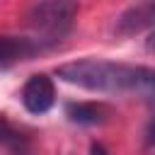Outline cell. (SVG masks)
I'll return each mask as SVG.
<instances>
[{"mask_svg":"<svg viewBox=\"0 0 155 155\" xmlns=\"http://www.w3.org/2000/svg\"><path fill=\"white\" fill-rule=\"evenodd\" d=\"M90 155H109V153H107V148L102 143H92L90 145Z\"/></svg>","mask_w":155,"mask_h":155,"instance_id":"ba28073f","label":"cell"},{"mask_svg":"<svg viewBox=\"0 0 155 155\" xmlns=\"http://www.w3.org/2000/svg\"><path fill=\"white\" fill-rule=\"evenodd\" d=\"M56 75L70 85L92 90V92H143L153 94L155 73L148 65H126L97 58H82L58 65Z\"/></svg>","mask_w":155,"mask_h":155,"instance_id":"6da1fadb","label":"cell"},{"mask_svg":"<svg viewBox=\"0 0 155 155\" xmlns=\"http://www.w3.org/2000/svg\"><path fill=\"white\" fill-rule=\"evenodd\" d=\"M153 12H155L153 0H143L138 5H131L128 10H124L119 15V19H116V34L133 36V34L148 29L153 24Z\"/></svg>","mask_w":155,"mask_h":155,"instance_id":"5b68a950","label":"cell"},{"mask_svg":"<svg viewBox=\"0 0 155 155\" xmlns=\"http://www.w3.org/2000/svg\"><path fill=\"white\" fill-rule=\"evenodd\" d=\"M78 0H39L29 10V27L36 31V39L46 46L58 44L75 22Z\"/></svg>","mask_w":155,"mask_h":155,"instance_id":"7a4b0ae2","label":"cell"},{"mask_svg":"<svg viewBox=\"0 0 155 155\" xmlns=\"http://www.w3.org/2000/svg\"><path fill=\"white\" fill-rule=\"evenodd\" d=\"M65 116L80 126H97L109 119V109L97 102H70L65 107Z\"/></svg>","mask_w":155,"mask_h":155,"instance_id":"8992f818","label":"cell"},{"mask_svg":"<svg viewBox=\"0 0 155 155\" xmlns=\"http://www.w3.org/2000/svg\"><path fill=\"white\" fill-rule=\"evenodd\" d=\"M0 140H19V136L12 131V126L0 116Z\"/></svg>","mask_w":155,"mask_h":155,"instance_id":"52a82bcc","label":"cell"},{"mask_svg":"<svg viewBox=\"0 0 155 155\" xmlns=\"http://www.w3.org/2000/svg\"><path fill=\"white\" fill-rule=\"evenodd\" d=\"M48 48L39 39H27V36H0V70H7L10 65L19 61H29L31 56L41 53Z\"/></svg>","mask_w":155,"mask_h":155,"instance_id":"277c9868","label":"cell"},{"mask_svg":"<svg viewBox=\"0 0 155 155\" xmlns=\"http://www.w3.org/2000/svg\"><path fill=\"white\" fill-rule=\"evenodd\" d=\"M56 102V87L53 80L44 73L31 75L22 87V104L29 114H46Z\"/></svg>","mask_w":155,"mask_h":155,"instance_id":"3957f363","label":"cell"}]
</instances>
